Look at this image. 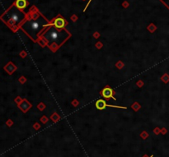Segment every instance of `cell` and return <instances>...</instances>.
<instances>
[{
    "instance_id": "obj_6",
    "label": "cell",
    "mask_w": 169,
    "mask_h": 157,
    "mask_svg": "<svg viewBox=\"0 0 169 157\" xmlns=\"http://www.w3.org/2000/svg\"><path fill=\"white\" fill-rule=\"evenodd\" d=\"M96 108L99 110H103L105 109L107 107H112V108H119V109H126L127 107L125 106H120V105H107L106 103L105 100H98L97 102H96Z\"/></svg>"
},
{
    "instance_id": "obj_9",
    "label": "cell",
    "mask_w": 169,
    "mask_h": 157,
    "mask_svg": "<svg viewBox=\"0 0 169 157\" xmlns=\"http://www.w3.org/2000/svg\"><path fill=\"white\" fill-rule=\"evenodd\" d=\"M4 70H5L9 75H12L16 70H17V66H15V64H13L12 62H9L8 64L4 67Z\"/></svg>"
},
{
    "instance_id": "obj_26",
    "label": "cell",
    "mask_w": 169,
    "mask_h": 157,
    "mask_svg": "<svg viewBox=\"0 0 169 157\" xmlns=\"http://www.w3.org/2000/svg\"><path fill=\"white\" fill-rule=\"evenodd\" d=\"M22 100H23V99H22V98H21V97L18 96V97H17V98H16V99H15V102L17 103V105H19L20 103L22 101Z\"/></svg>"
},
{
    "instance_id": "obj_34",
    "label": "cell",
    "mask_w": 169,
    "mask_h": 157,
    "mask_svg": "<svg viewBox=\"0 0 169 157\" xmlns=\"http://www.w3.org/2000/svg\"><path fill=\"white\" fill-rule=\"evenodd\" d=\"M83 1H85V0H83Z\"/></svg>"
},
{
    "instance_id": "obj_24",
    "label": "cell",
    "mask_w": 169,
    "mask_h": 157,
    "mask_svg": "<svg viewBox=\"0 0 169 157\" xmlns=\"http://www.w3.org/2000/svg\"><path fill=\"white\" fill-rule=\"evenodd\" d=\"M18 81H19L20 82L22 83V84H24V83L26 82V81H27V79H26V77H23V76H22V77H21L19 79H18Z\"/></svg>"
},
{
    "instance_id": "obj_16",
    "label": "cell",
    "mask_w": 169,
    "mask_h": 157,
    "mask_svg": "<svg viewBox=\"0 0 169 157\" xmlns=\"http://www.w3.org/2000/svg\"><path fill=\"white\" fill-rule=\"evenodd\" d=\"M124 66H125V65H124L123 62H121V61H118V62L116 64V67L118 69H122L124 67Z\"/></svg>"
},
{
    "instance_id": "obj_20",
    "label": "cell",
    "mask_w": 169,
    "mask_h": 157,
    "mask_svg": "<svg viewBox=\"0 0 169 157\" xmlns=\"http://www.w3.org/2000/svg\"><path fill=\"white\" fill-rule=\"evenodd\" d=\"M160 2L162 3H163L169 9V0H160Z\"/></svg>"
},
{
    "instance_id": "obj_8",
    "label": "cell",
    "mask_w": 169,
    "mask_h": 157,
    "mask_svg": "<svg viewBox=\"0 0 169 157\" xmlns=\"http://www.w3.org/2000/svg\"><path fill=\"white\" fill-rule=\"evenodd\" d=\"M13 3L15 4L16 7H17L21 10H23V9L26 8L29 5V3H28L27 0H16Z\"/></svg>"
},
{
    "instance_id": "obj_22",
    "label": "cell",
    "mask_w": 169,
    "mask_h": 157,
    "mask_svg": "<svg viewBox=\"0 0 169 157\" xmlns=\"http://www.w3.org/2000/svg\"><path fill=\"white\" fill-rule=\"evenodd\" d=\"M33 128L35 130H39L40 128H41V125H40V123H34V125H33Z\"/></svg>"
},
{
    "instance_id": "obj_3",
    "label": "cell",
    "mask_w": 169,
    "mask_h": 157,
    "mask_svg": "<svg viewBox=\"0 0 169 157\" xmlns=\"http://www.w3.org/2000/svg\"><path fill=\"white\" fill-rule=\"evenodd\" d=\"M27 13H26L23 10H21L17 7H16L15 4L13 3L0 17V19L13 32H17L18 30L21 29L22 25L27 20Z\"/></svg>"
},
{
    "instance_id": "obj_21",
    "label": "cell",
    "mask_w": 169,
    "mask_h": 157,
    "mask_svg": "<svg viewBox=\"0 0 169 157\" xmlns=\"http://www.w3.org/2000/svg\"><path fill=\"white\" fill-rule=\"evenodd\" d=\"M71 104H72V105H73V106H74V107H77V106H78V105H79V102H78V100L74 99V100H73V101L71 102Z\"/></svg>"
},
{
    "instance_id": "obj_31",
    "label": "cell",
    "mask_w": 169,
    "mask_h": 157,
    "mask_svg": "<svg viewBox=\"0 0 169 157\" xmlns=\"http://www.w3.org/2000/svg\"><path fill=\"white\" fill-rule=\"evenodd\" d=\"M13 121H12V120H8V122H7V124H8V127H11V126L12 125H13Z\"/></svg>"
},
{
    "instance_id": "obj_5",
    "label": "cell",
    "mask_w": 169,
    "mask_h": 157,
    "mask_svg": "<svg viewBox=\"0 0 169 157\" xmlns=\"http://www.w3.org/2000/svg\"><path fill=\"white\" fill-rule=\"evenodd\" d=\"M115 93L116 92L114 91V90H112L109 86H107L104 89H102V90L101 91V95H102V96L104 97L105 99L107 100L110 99H113L116 100V99L114 96Z\"/></svg>"
},
{
    "instance_id": "obj_33",
    "label": "cell",
    "mask_w": 169,
    "mask_h": 157,
    "mask_svg": "<svg viewBox=\"0 0 169 157\" xmlns=\"http://www.w3.org/2000/svg\"><path fill=\"white\" fill-rule=\"evenodd\" d=\"M143 157H153V156H148L147 155H144V156H143Z\"/></svg>"
},
{
    "instance_id": "obj_30",
    "label": "cell",
    "mask_w": 169,
    "mask_h": 157,
    "mask_svg": "<svg viewBox=\"0 0 169 157\" xmlns=\"http://www.w3.org/2000/svg\"><path fill=\"white\" fill-rule=\"evenodd\" d=\"M20 55H21V57H22V58H25L26 56H27V53H26L25 51H22V53H20Z\"/></svg>"
},
{
    "instance_id": "obj_29",
    "label": "cell",
    "mask_w": 169,
    "mask_h": 157,
    "mask_svg": "<svg viewBox=\"0 0 169 157\" xmlns=\"http://www.w3.org/2000/svg\"><path fill=\"white\" fill-rule=\"evenodd\" d=\"M122 6H123V8H127L128 7H129V3L127 1H125L123 3H122Z\"/></svg>"
},
{
    "instance_id": "obj_10",
    "label": "cell",
    "mask_w": 169,
    "mask_h": 157,
    "mask_svg": "<svg viewBox=\"0 0 169 157\" xmlns=\"http://www.w3.org/2000/svg\"><path fill=\"white\" fill-rule=\"evenodd\" d=\"M50 119H51V121H52L53 123H57V122L60 119V116L56 112H55V113H54L52 115L50 116Z\"/></svg>"
},
{
    "instance_id": "obj_4",
    "label": "cell",
    "mask_w": 169,
    "mask_h": 157,
    "mask_svg": "<svg viewBox=\"0 0 169 157\" xmlns=\"http://www.w3.org/2000/svg\"><path fill=\"white\" fill-rule=\"evenodd\" d=\"M51 26H55L58 29H64L65 26L68 25V22L66 19H64L62 17V15L59 14L58 16H56L55 17H54L52 20L50 21Z\"/></svg>"
},
{
    "instance_id": "obj_19",
    "label": "cell",
    "mask_w": 169,
    "mask_h": 157,
    "mask_svg": "<svg viewBox=\"0 0 169 157\" xmlns=\"http://www.w3.org/2000/svg\"><path fill=\"white\" fill-rule=\"evenodd\" d=\"M95 46H96V48L98 49V50H101V49L102 48V46H103V44L101 41H98L97 43L95 44Z\"/></svg>"
},
{
    "instance_id": "obj_1",
    "label": "cell",
    "mask_w": 169,
    "mask_h": 157,
    "mask_svg": "<svg viewBox=\"0 0 169 157\" xmlns=\"http://www.w3.org/2000/svg\"><path fill=\"white\" fill-rule=\"evenodd\" d=\"M49 26H51L50 21L45 17L36 6H32L28 11L27 20L22 25L21 30L32 41L36 43L41 33Z\"/></svg>"
},
{
    "instance_id": "obj_15",
    "label": "cell",
    "mask_w": 169,
    "mask_h": 157,
    "mask_svg": "<svg viewBox=\"0 0 169 157\" xmlns=\"http://www.w3.org/2000/svg\"><path fill=\"white\" fill-rule=\"evenodd\" d=\"M46 105L44 104L43 102H41V103H39L38 105H37V109H39V110H41V111H43L45 109H46Z\"/></svg>"
},
{
    "instance_id": "obj_18",
    "label": "cell",
    "mask_w": 169,
    "mask_h": 157,
    "mask_svg": "<svg viewBox=\"0 0 169 157\" xmlns=\"http://www.w3.org/2000/svg\"><path fill=\"white\" fill-rule=\"evenodd\" d=\"M161 79H162V81H164V82L167 83L169 81V77L167 74H165V75H163V76L162 77Z\"/></svg>"
},
{
    "instance_id": "obj_25",
    "label": "cell",
    "mask_w": 169,
    "mask_h": 157,
    "mask_svg": "<svg viewBox=\"0 0 169 157\" xmlns=\"http://www.w3.org/2000/svg\"><path fill=\"white\" fill-rule=\"evenodd\" d=\"M70 19H71L74 22H75L77 20H78V16H77L76 14H74V15H72V16H71V17H70Z\"/></svg>"
},
{
    "instance_id": "obj_12",
    "label": "cell",
    "mask_w": 169,
    "mask_h": 157,
    "mask_svg": "<svg viewBox=\"0 0 169 157\" xmlns=\"http://www.w3.org/2000/svg\"><path fill=\"white\" fill-rule=\"evenodd\" d=\"M131 108L134 109V111L135 112H138L140 109H141V105H139V103L135 102V103H133L132 105H131Z\"/></svg>"
},
{
    "instance_id": "obj_28",
    "label": "cell",
    "mask_w": 169,
    "mask_h": 157,
    "mask_svg": "<svg viewBox=\"0 0 169 157\" xmlns=\"http://www.w3.org/2000/svg\"><path fill=\"white\" fill-rule=\"evenodd\" d=\"M154 134H155V135H158V134H159V132H160V129H159L158 128H154Z\"/></svg>"
},
{
    "instance_id": "obj_13",
    "label": "cell",
    "mask_w": 169,
    "mask_h": 157,
    "mask_svg": "<svg viewBox=\"0 0 169 157\" xmlns=\"http://www.w3.org/2000/svg\"><path fill=\"white\" fill-rule=\"evenodd\" d=\"M147 29H148V30H149V31L151 32V33H154V32L156 30L157 27L155 26V25H154V24H153V23H151V24L149 25V26L147 27Z\"/></svg>"
},
{
    "instance_id": "obj_23",
    "label": "cell",
    "mask_w": 169,
    "mask_h": 157,
    "mask_svg": "<svg viewBox=\"0 0 169 157\" xmlns=\"http://www.w3.org/2000/svg\"><path fill=\"white\" fill-rule=\"evenodd\" d=\"M144 81H143L142 80H139L137 81V82H136V85H137V86L138 87H142L143 86H144Z\"/></svg>"
},
{
    "instance_id": "obj_7",
    "label": "cell",
    "mask_w": 169,
    "mask_h": 157,
    "mask_svg": "<svg viewBox=\"0 0 169 157\" xmlns=\"http://www.w3.org/2000/svg\"><path fill=\"white\" fill-rule=\"evenodd\" d=\"M17 105H18V108H19L23 113H27L31 108V103L27 99H23L22 101Z\"/></svg>"
},
{
    "instance_id": "obj_2",
    "label": "cell",
    "mask_w": 169,
    "mask_h": 157,
    "mask_svg": "<svg viewBox=\"0 0 169 157\" xmlns=\"http://www.w3.org/2000/svg\"><path fill=\"white\" fill-rule=\"evenodd\" d=\"M71 36L72 34L65 28L58 29L53 26L46 28L41 35V37L47 43V47L53 53H55Z\"/></svg>"
},
{
    "instance_id": "obj_27",
    "label": "cell",
    "mask_w": 169,
    "mask_h": 157,
    "mask_svg": "<svg viewBox=\"0 0 169 157\" xmlns=\"http://www.w3.org/2000/svg\"><path fill=\"white\" fill-rule=\"evenodd\" d=\"M100 33H98L97 31H96V32H94V33H93V38H95V39H98L100 37Z\"/></svg>"
},
{
    "instance_id": "obj_11",
    "label": "cell",
    "mask_w": 169,
    "mask_h": 157,
    "mask_svg": "<svg viewBox=\"0 0 169 157\" xmlns=\"http://www.w3.org/2000/svg\"><path fill=\"white\" fill-rule=\"evenodd\" d=\"M36 43H38L40 45H41L42 48H44V47H46V46H47V43L46 42V40L42 38V37L40 36L38 39H37V41H36Z\"/></svg>"
},
{
    "instance_id": "obj_32",
    "label": "cell",
    "mask_w": 169,
    "mask_h": 157,
    "mask_svg": "<svg viewBox=\"0 0 169 157\" xmlns=\"http://www.w3.org/2000/svg\"><path fill=\"white\" fill-rule=\"evenodd\" d=\"M166 132H167V130H166V129H164V128H163V129L162 130V133H163V134H165Z\"/></svg>"
},
{
    "instance_id": "obj_17",
    "label": "cell",
    "mask_w": 169,
    "mask_h": 157,
    "mask_svg": "<svg viewBox=\"0 0 169 157\" xmlns=\"http://www.w3.org/2000/svg\"><path fill=\"white\" fill-rule=\"evenodd\" d=\"M48 121H49V118H48L46 115H43V116H42L41 118V123H43V124L47 123Z\"/></svg>"
},
{
    "instance_id": "obj_14",
    "label": "cell",
    "mask_w": 169,
    "mask_h": 157,
    "mask_svg": "<svg viewBox=\"0 0 169 157\" xmlns=\"http://www.w3.org/2000/svg\"><path fill=\"white\" fill-rule=\"evenodd\" d=\"M140 137L142 138L143 140H146L148 137H149V133H148L146 131H143V132L140 133Z\"/></svg>"
}]
</instances>
